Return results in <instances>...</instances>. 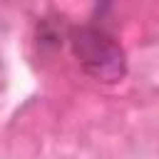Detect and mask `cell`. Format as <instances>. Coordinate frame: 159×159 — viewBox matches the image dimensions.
Masks as SVG:
<instances>
[{
  "label": "cell",
  "mask_w": 159,
  "mask_h": 159,
  "mask_svg": "<svg viewBox=\"0 0 159 159\" xmlns=\"http://www.w3.org/2000/svg\"><path fill=\"white\" fill-rule=\"evenodd\" d=\"M72 52L84 67V72L99 82H117L127 70L124 50L109 37L104 30L97 27H77L70 35Z\"/></svg>",
  "instance_id": "cell-1"
}]
</instances>
